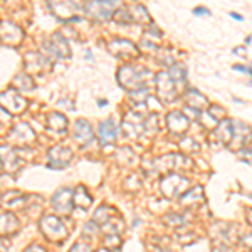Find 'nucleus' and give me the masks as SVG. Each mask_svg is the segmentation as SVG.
I'll return each instance as SVG.
<instances>
[{
  "mask_svg": "<svg viewBox=\"0 0 252 252\" xmlns=\"http://www.w3.org/2000/svg\"><path fill=\"white\" fill-rule=\"evenodd\" d=\"M150 72L143 67L135 66H121L118 71V81L125 89L131 91H138V89L146 88V78H150Z\"/></svg>",
  "mask_w": 252,
  "mask_h": 252,
  "instance_id": "nucleus-1",
  "label": "nucleus"
},
{
  "mask_svg": "<svg viewBox=\"0 0 252 252\" xmlns=\"http://www.w3.org/2000/svg\"><path fill=\"white\" fill-rule=\"evenodd\" d=\"M39 229L47 241H51L54 244L63 242L64 239L67 237L66 225H64L63 220H61L59 217H56V215H46V217L40 219Z\"/></svg>",
  "mask_w": 252,
  "mask_h": 252,
  "instance_id": "nucleus-2",
  "label": "nucleus"
},
{
  "mask_svg": "<svg viewBox=\"0 0 252 252\" xmlns=\"http://www.w3.org/2000/svg\"><path fill=\"white\" fill-rule=\"evenodd\" d=\"M190 185V180L182 175L172 173L166 175V177L161 180V193L165 195L166 198H177L180 197L182 193L187 192V187Z\"/></svg>",
  "mask_w": 252,
  "mask_h": 252,
  "instance_id": "nucleus-3",
  "label": "nucleus"
},
{
  "mask_svg": "<svg viewBox=\"0 0 252 252\" xmlns=\"http://www.w3.org/2000/svg\"><path fill=\"white\" fill-rule=\"evenodd\" d=\"M0 106L5 109L10 116L20 115V113H24V109L27 108V99L20 96L19 91L10 88V89H7L5 93L0 94Z\"/></svg>",
  "mask_w": 252,
  "mask_h": 252,
  "instance_id": "nucleus-4",
  "label": "nucleus"
},
{
  "mask_svg": "<svg viewBox=\"0 0 252 252\" xmlns=\"http://www.w3.org/2000/svg\"><path fill=\"white\" fill-rule=\"evenodd\" d=\"M118 7V2H109V0H103V2H88L83 5V10L86 12L91 19L94 20H108L115 14V9Z\"/></svg>",
  "mask_w": 252,
  "mask_h": 252,
  "instance_id": "nucleus-5",
  "label": "nucleus"
},
{
  "mask_svg": "<svg viewBox=\"0 0 252 252\" xmlns=\"http://www.w3.org/2000/svg\"><path fill=\"white\" fill-rule=\"evenodd\" d=\"M178 86L182 84H177L175 81L170 78L166 72H160L157 76V91L158 96L165 101V103H172L173 99H177L178 96Z\"/></svg>",
  "mask_w": 252,
  "mask_h": 252,
  "instance_id": "nucleus-6",
  "label": "nucleus"
},
{
  "mask_svg": "<svg viewBox=\"0 0 252 252\" xmlns=\"http://www.w3.org/2000/svg\"><path fill=\"white\" fill-rule=\"evenodd\" d=\"M51 205L54 212L63 217H67L72 212V190L71 189H61L51 198Z\"/></svg>",
  "mask_w": 252,
  "mask_h": 252,
  "instance_id": "nucleus-7",
  "label": "nucleus"
},
{
  "mask_svg": "<svg viewBox=\"0 0 252 252\" xmlns=\"http://www.w3.org/2000/svg\"><path fill=\"white\" fill-rule=\"evenodd\" d=\"M145 120L138 111H128L123 118V131L129 138L141 136V133L145 131Z\"/></svg>",
  "mask_w": 252,
  "mask_h": 252,
  "instance_id": "nucleus-8",
  "label": "nucleus"
},
{
  "mask_svg": "<svg viewBox=\"0 0 252 252\" xmlns=\"http://www.w3.org/2000/svg\"><path fill=\"white\" fill-rule=\"evenodd\" d=\"M49 166L51 168H58V170H63L69 166L72 160V152L66 146H54V148L49 150Z\"/></svg>",
  "mask_w": 252,
  "mask_h": 252,
  "instance_id": "nucleus-9",
  "label": "nucleus"
},
{
  "mask_svg": "<svg viewBox=\"0 0 252 252\" xmlns=\"http://www.w3.org/2000/svg\"><path fill=\"white\" fill-rule=\"evenodd\" d=\"M108 47H109V51L116 56V58L133 59V58H138V54H140V49H138V46H135V44L129 42V40H126V39H113Z\"/></svg>",
  "mask_w": 252,
  "mask_h": 252,
  "instance_id": "nucleus-10",
  "label": "nucleus"
},
{
  "mask_svg": "<svg viewBox=\"0 0 252 252\" xmlns=\"http://www.w3.org/2000/svg\"><path fill=\"white\" fill-rule=\"evenodd\" d=\"M0 39H2V42L15 46L24 39V32L17 24L10 22V20H2L0 22Z\"/></svg>",
  "mask_w": 252,
  "mask_h": 252,
  "instance_id": "nucleus-11",
  "label": "nucleus"
},
{
  "mask_svg": "<svg viewBox=\"0 0 252 252\" xmlns=\"http://www.w3.org/2000/svg\"><path fill=\"white\" fill-rule=\"evenodd\" d=\"M0 163H2L3 170L7 173H15L22 166V161L17 157V152L7 145H0Z\"/></svg>",
  "mask_w": 252,
  "mask_h": 252,
  "instance_id": "nucleus-12",
  "label": "nucleus"
},
{
  "mask_svg": "<svg viewBox=\"0 0 252 252\" xmlns=\"http://www.w3.org/2000/svg\"><path fill=\"white\" fill-rule=\"evenodd\" d=\"M49 9L54 12L59 20H78V17H72V15L76 10L83 9V5L76 2H49Z\"/></svg>",
  "mask_w": 252,
  "mask_h": 252,
  "instance_id": "nucleus-13",
  "label": "nucleus"
},
{
  "mask_svg": "<svg viewBox=\"0 0 252 252\" xmlns=\"http://www.w3.org/2000/svg\"><path fill=\"white\" fill-rule=\"evenodd\" d=\"M10 140L14 141V143H17L19 146H26V145H31L32 141L35 140L34 136V131H32V128L27 123H19L15 125L14 128H12L10 131Z\"/></svg>",
  "mask_w": 252,
  "mask_h": 252,
  "instance_id": "nucleus-14",
  "label": "nucleus"
},
{
  "mask_svg": "<svg viewBox=\"0 0 252 252\" xmlns=\"http://www.w3.org/2000/svg\"><path fill=\"white\" fill-rule=\"evenodd\" d=\"M46 51L54 58H61V59H66L71 56V49H69L67 40L63 37L61 34H54L52 35V40L47 42Z\"/></svg>",
  "mask_w": 252,
  "mask_h": 252,
  "instance_id": "nucleus-15",
  "label": "nucleus"
},
{
  "mask_svg": "<svg viewBox=\"0 0 252 252\" xmlns=\"http://www.w3.org/2000/svg\"><path fill=\"white\" fill-rule=\"evenodd\" d=\"M166 126H168V129L172 133H175V135H182V133H185L187 129H189L190 120L184 115V113L173 111L166 116Z\"/></svg>",
  "mask_w": 252,
  "mask_h": 252,
  "instance_id": "nucleus-16",
  "label": "nucleus"
},
{
  "mask_svg": "<svg viewBox=\"0 0 252 252\" xmlns=\"http://www.w3.org/2000/svg\"><path fill=\"white\" fill-rule=\"evenodd\" d=\"M74 140L81 146H88L94 140V133H93V126L86 120H78L74 123Z\"/></svg>",
  "mask_w": 252,
  "mask_h": 252,
  "instance_id": "nucleus-17",
  "label": "nucleus"
},
{
  "mask_svg": "<svg viewBox=\"0 0 252 252\" xmlns=\"http://www.w3.org/2000/svg\"><path fill=\"white\" fill-rule=\"evenodd\" d=\"M215 141L220 145H229L234 140V123L230 120H222L214 131Z\"/></svg>",
  "mask_w": 252,
  "mask_h": 252,
  "instance_id": "nucleus-18",
  "label": "nucleus"
},
{
  "mask_svg": "<svg viewBox=\"0 0 252 252\" xmlns=\"http://www.w3.org/2000/svg\"><path fill=\"white\" fill-rule=\"evenodd\" d=\"M97 140L101 145H111L116 140V125L115 121L109 118V120L103 121L97 128Z\"/></svg>",
  "mask_w": 252,
  "mask_h": 252,
  "instance_id": "nucleus-19",
  "label": "nucleus"
},
{
  "mask_svg": "<svg viewBox=\"0 0 252 252\" xmlns=\"http://www.w3.org/2000/svg\"><path fill=\"white\" fill-rule=\"evenodd\" d=\"M20 223L17 220L14 214H2L0 215V235L2 237H9V235H14L19 232Z\"/></svg>",
  "mask_w": 252,
  "mask_h": 252,
  "instance_id": "nucleus-20",
  "label": "nucleus"
},
{
  "mask_svg": "<svg viewBox=\"0 0 252 252\" xmlns=\"http://www.w3.org/2000/svg\"><path fill=\"white\" fill-rule=\"evenodd\" d=\"M0 200H2L3 207H7V209H10V210H14V209H26V205H27L26 204L27 197L24 193L17 192V190H10V192L3 193Z\"/></svg>",
  "mask_w": 252,
  "mask_h": 252,
  "instance_id": "nucleus-21",
  "label": "nucleus"
},
{
  "mask_svg": "<svg viewBox=\"0 0 252 252\" xmlns=\"http://www.w3.org/2000/svg\"><path fill=\"white\" fill-rule=\"evenodd\" d=\"M91 204H93V197L89 195V192L83 185H79L76 190H72V205L86 210V209H89Z\"/></svg>",
  "mask_w": 252,
  "mask_h": 252,
  "instance_id": "nucleus-22",
  "label": "nucleus"
},
{
  "mask_svg": "<svg viewBox=\"0 0 252 252\" xmlns=\"http://www.w3.org/2000/svg\"><path fill=\"white\" fill-rule=\"evenodd\" d=\"M180 202H182V205H192V202H193V205L202 204V202H204V192H202V187L197 185V187H193V189L187 190L185 193H182Z\"/></svg>",
  "mask_w": 252,
  "mask_h": 252,
  "instance_id": "nucleus-23",
  "label": "nucleus"
},
{
  "mask_svg": "<svg viewBox=\"0 0 252 252\" xmlns=\"http://www.w3.org/2000/svg\"><path fill=\"white\" fill-rule=\"evenodd\" d=\"M185 97H187V104H189V108L195 109V111H204V109L207 108V104H209L207 97L202 96L200 93L195 91V89H190Z\"/></svg>",
  "mask_w": 252,
  "mask_h": 252,
  "instance_id": "nucleus-24",
  "label": "nucleus"
},
{
  "mask_svg": "<svg viewBox=\"0 0 252 252\" xmlns=\"http://www.w3.org/2000/svg\"><path fill=\"white\" fill-rule=\"evenodd\" d=\"M47 128L49 129H54V131H66L67 128V120L64 115H61V113L54 111L51 113V115L47 116Z\"/></svg>",
  "mask_w": 252,
  "mask_h": 252,
  "instance_id": "nucleus-25",
  "label": "nucleus"
},
{
  "mask_svg": "<svg viewBox=\"0 0 252 252\" xmlns=\"http://www.w3.org/2000/svg\"><path fill=\"white\" fill-rule=\"evenodd\" d=\"M113 214H116V210L113 209V207H109V205H101L99 209L94 212V217H93V222L96 223L97 227H103L104 223H106L109 219L113 217Z\"/></svg>",
  "mask_w": 252,
  "mask_h": 252,
  "instance_id": "nucleus-26",
  "label": "nucleus"
},
{
  "mask_svg": "<svg viewBox=\"0 0 252 252\" xmlns=\"http://www.w3.org/2000/svg\"><path fill=\"white\" fill-rule=\"evenodd\" d=\"M103 230L106 232V235H120L121 230H125V222L121 220L120 215H115L103 225Z\"/></svg>",
  "mask_w": 252,
  "mask_h": 252,
  "instance_id": "nucleus-27",
  "label": "nucleus"
},
{
  "mask_svg": "<svg viewBox=\"0 0 252 252\" xmlns=\"http://www.w3.org/2000/svg\"><path fill=\"white\" fill-rule=\"evenodd\" d=\"M46 63H47V59L40 54H35V52H32V54L29 52L27 58H26V64H27V69H29V71L31 69H34V71H40Z\"/></svg>",
  "mask_w": 252,
  "mask_h": 252,
  "instance_id": "nucleus-28",
  "label": "nucleus"
},
{
  "mask_svg": "<svg viewBox=\"0 0 252 252\" xmlns=\"http://www.w3.org/2000/svg\"><path fill=\"white\" fill-rule=\"evenodd\" d=\"M14 83H15V88H17L15 91H31V89H34L31 76L24 74V72H20V74L15 76Z\"/></svg>",
  "mask_w": 252,
  "mask_h": 252,
  "instance_id": "nucleus-29",
  "label": "nucleus"
},
{
  "mask_svg": "<svg viewBox=\"0 0 252 252\" xmlns=\"http://www.w3.org/2000/svg\"><path fill=\"white\" fill-rule=\"evenodd\" d=\"M163 223H165V225H168V227H173V229H178V227L185 223V219L182 217V215H178V214H168V215H165V217H163Z\"/></svg>",
  "mask_w": 252,
  "mask_h": 252,
  "instance_id": "nucleus-30",
  "label": "nucleus"
},
{
  "mask_svg": "<svg viewBox=\"0 0 252 252\" xmlns=\"http://www.w3.org/2000/svg\"><path fill=\"white\" fill-rule=\"evenodd\" d=\"M104 246H106L108 251H116L121 247V237L120 235H106L104 239Z\"/></svg>",
  "mask_w": 252,
  "mask_h": 252,
  "instance_id": "nucleus-31",
  "label": "nucleus"
},
{
  "mask_svg": "<svg viewBox=\"0 0 252 252\" xmlns=\"http://www.w3.org/2000/svg\"><path fill=\"white\" fill-rule=\"evenodd\" d=\"M97 230H99V227H97L93 220L84 225V235H86V237H94V235L97 234Z\"/></svg>",
  "mask_w": 252,
  "mask_h": 252,
  "instance_id": "nucleus-32",
  "label": "nucleus"
},
{
  "mask_svg": "<svg viewBox=\"0 0 252 252\" xmlns=\"http://www.w3.org/2000/svg\"><path fill=\"white\" fill-rule=\"evenodd\" d=\"M69 252H93V249H91V246L86 242H76Z\"/></svg>",
  "mask_w": 252,
  "mask_h": 252,
  "instance_id": "nucleus-33",
  "label": "nucleus"
},
{
  "mask_svg": "<svg viewBox=\"0 0 252 252\" xmlns=\"http://www.w3.org/2000/svg\"><path fill=\"white\" fill-rule=\"evenodd\" d=\"M9 120H10V115L0 106V123H9Z\"/></svg>",
  "mask_w": 252,
  "mask_h": 252,
  "instance_id": "nucleus-34",
  "label": "nucleus"
},
{
  "mask_svg": "<svg viewBox=\"0 0 252 252\" xmlns=\"http://www.w3.org/2000/svg\"><path fill=\"white\" fill-rule=\"evenodd\" d=\"M24 252H47L46 249H44L42 246H37V244H34V246H29Z\"/></svg>",
  "mask_w": 252,
  "mask_h": 252,
  "instance_id": "nucleus-35",
  "label": "nucleus"
},
{
  "mask_svg": "<svg viewBox=\"0 0 252 252\" xmlns=\"http://www.w3.org/2000/svg\"><path fill=\"white\" fill-rule=\"evenodd\" d=\"M195 15H200V14H205V15H209V10L204 9V7H198V9H195Z\"/></svg>",
  "mask_w": 252,
  "mask_h": 252,
  "instance_id": "nucleus-36",
  "label": "nucleus"
},
{
  "mask_svg": "<svg viewBox=\"0 0 252 252\" xmlns=\"http://www.w3.org/2000/svg\"><path fill=\"white\" fill-rule=\"evenodd\" d=\"M235 71H241V72H247V74H251V71L249 69H246V67H242V66H234Z\"/></svg>",
  "mask_w": 252,
  "mask_h": 252,
  "instance_id": "nucleus-37",
  "label": "nucleus"
},
{
  "mask_svg": "<svg viewBox=\"0 0 252 252\" xmlns=\"http://www.w3.org/2000/svg\"><path fill=\"white\" fill-rule=\"evenodd\" d=\"M230 17H234L235 20H242V17L239 14H235V12H232V14H230Z\"/></svg>",
  "mask_w": 252,
  "mask_h": 252,
  "instance_id": "nucleus-38",
  "label": "nucleus"
},
{
  "mask_svg": "<svg viewBox=\"0 0 252 252\" xmlns=\"http://www.w3.org/2000/svg\"><path fill=\"white\" fill-rule=\"evenodd\" d=\"M97 252H111V251H108L106 247H104V249H99V251H97Z\"/></svg>",
  "mask_w": 252,
  "mask_h": 252,
  "instance_id": "nucleus-39",
  "label": "nucleus"
}]
</instances>
